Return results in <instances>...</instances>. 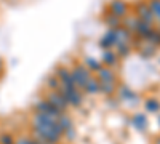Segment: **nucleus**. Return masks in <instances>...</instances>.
Listing matches in <instances>:
<instances>
[{"label":"nucleus","instance_id":"aec40b11","mask_svg":"<svg viewBox=\"0 0 160 144\" xmlns=\"http://www.w3.org/2000/svg\"><path fill=\"white\" fill-rule=\"evenodd\" d=\"M144 109L149 114H157L160 112V101L157 98H148L144 101Z\"/></svg>","mask_w":160,"mask_h":144},{"label":"nucleus","instance_id":"423d86ee","mask_svg":"<svg viewBox=\"0 0 160 144\" xmlns=\"http://www.w3.org/2000/svg\"><path fill=\"white\" fill-rule=\"evenodd\" d=\"M34 109H35V112H42V114H48V115H51V117H55L56 120H58V117L62 114L58 107H55V106H53L51 102H48L47 99L37 101L35 106H34Z\"/></svg>","mask_w":160,"mask_h":144},{"label":"nucleus","instance_id":"f8f14e48","mask_svg":"<svg viewBox=\"0 0 160 144\" xmlns=\"http://www.w3.org/2000/svg\"><path fill=\"white\" fill-rule=\"evenodd\" d=\"M101 62H102V66L114 69V67L118 66V56H117V53L114 50H102Z\"/></svg>","mask_w":160,"mask_h":144},{"label":"nucleus","instance_id":"412c9836","mask_svg":"<svg viewBox=\"0 0 160 144\" xmlns=\"http://www.w3.org/2000/svg\"><path fill=\"white\" fill-rule=\"evenodd\" d=\"M117 56L118 58H128L131 55V45L130 43H117Z\"/></svg>","mask_w":160,"mask_h":144},{"label":"nucleus","instance_id":"f3484780","mask_svg":"<svg viewBox=\"0 0 160 144\" xmlns=\"http://www.w3.org/2000/svg\"><path fill=\"white\" fill-rule=\"evenodd\" d=\"M102 22L108 26L109 29H118V27H122V19L111 15L109 11H106L104 13V16H102Z\"/></svg>","mask_w":160,"mask_h":144},{"label":"nucleus","instance_id":"dca6fc26","mask_svg":"<svg viewBox=\"0 0 160 144\" xmlns=\"http://www.w3.org/2000/svg\"><path fill=\"white\" fill-rule=\"evenodd\" d=\"M138 22H139V19L136 18V15H135V13H128V15H127V16L122 19V27H125V29H128L130 32H133V34H135Z\"/></svg>","mask_w":160,"mask_h":144},{"label":"nucleus","instance_id":"bb28decb","mask_svg":"<svg viewBox=\"0 0 160 144\" xmlns=\"http://www.w3.org/2000/svg\"><path fill=\"white\" fill-rule=\"evenodd\" d=\"M15 144H42V141H37L35 138H28V136H21L15 139Z\"/></svg>","mask_w":160,"mask_h":144},{"label":"nucleus","instance_id":"c756f323","mask_svg":"<svg viewBox=\"0 0 160 144\" xmlns=\"http://www.w3.org/2000/svg\"><path fill=\"white\" fill-rule=\"evenodd\" d=\"M2 72H3V59L0 58V75H2Z\"/></svg>","mask_w":160,"mask_h":144},{"label":"nucleus","instance_id":"ddd939ff","mask_svg":"<svg viewBox=\"0 0 160 144\" xmlns=\"http://www.w3.org/2000/svg\"><path fill=\"white\" fill-rule=\"evenodd\" d=\"M152 31H154V26H152V24H148V22H144V21H139L138 26H136L135 34H136V37H139V38H142V40H146Z\"/></svg>","mask_w":160,"mask_h":144},{"label":"nucleus","instance_id":"a878e982","mask_svg":"<svg viewBox=\"0 0 160 144\" xmlns=\"http://www.w3.org/2000/svg\"><path fill=\"white\" fill-rule=\"evenodd\" d=\"M62 138H66L69 142H71V141H75V138H77V130H75L74 127H71V128H68V130H64Z\"/></svg>","mask_w":160,"mask_h":144},{"label":"nucleus","instance_id":"c85d7f7f","mask_svg":"<svg viewBox=\"0 0 160 144\" xmlns=\"http://www.w3.org/2000/svg\"><path fill=\"white\" fill-rule=\"evenodd\" d=\"M118 106H120V101H118V99H115V98H112V96L108 98V107H109V109H117Z\"/></svg>","mask_w":160,"mask_h":144},{"label":"nucleus","instance_id":"9b49d317","mask_svg":"<svg viewBox=\"0 0 160 144\" xmlns=\"http://www.w3.org/2000/svg\"><path fill=\"white\" fill-rule=\"evenodd\" d=\"M117 45V35H115V29H108L104 32V35L99 38V47L102 50H112Z\"/></svg>","mask_w":160,"mask_h":144},{"label":"nucleus","instance_id":"393cba45","mask_svg":"<svg viewBox=\"0 0 160 144\" xmlns=\"http://www.w3.org/2000/svg\"><path fill=\"white\" fill-rule=\"evenodd\" d=\"M47 87H48L51 91H58L59 87H61V83H59V80H58V77H56V75H50L48 80H47Z\"/></svg>","mask_w":160,"mask_h":144},{"label":"nucleus","instance_id":"6e6552de","mask_svg":"<svg viewBox=\"0 0 160 144\" xmlns=\"http://www.w3.org/2000/svg\"><path fill=\"white\" fill-rule=\"evenodd\" d=\"M95 78H96L99 83H106V82L117 83V74H115V71L111 69V67H106V66H102V67L96 72V77H95Z\"/></svg>","mask_w":160,"mask_h":144},{"label":"nucleus","instance_id":"473e14b6","mask_svg":"<svg viewBox=\"0 0 160 144\" xmlns=\"http://www.w3.org/2000/svg\"><path fill=\"white\" fill-rule=\"evenodd\" d=\"M158 66H160V56H158Z\"/></svg>","mask_w":160,"mask_h":144},{"label":"nucleus","instance_id":"a211bd4d","mask_svg":"<svg viewBox=\"0 0 160 144\" xmlns=\"http://www.w3.org/2000/svg\"><path fill=\"white\" fill-rule=\"evenodd\" d=\"M82 64H83V66H85L91 74H96V72L102 67V62H101L99 59H96V58H93V56H87Z\"/></svg>","mask_w":160,"mask_h":144},{"label":"nucleus","instance_id":"0eeeda50","mask_svg":"<svg viewBox=\"0 0 160 144\" xmlns=\"http://www.w3.org/2000/svg\"><path fill=\"white\" fill-rule=\"evenodd\" d=\"M58 80L61 83V87H75L74 83V78H72V74H71V69L66 67V66H59L56 67V74Z\"/></svg>","mask_w":160,"mask_h":144},{"label":"nucleus","instance_id":"2f4dec72","mask_svg":"<svg viewBox=\"0 0 160 144\" xmlns=\"http://www.w3.org/2000/svg\"><path fill=\"white\" fill-rule=\"evenodd\" d=\"M157 122H158V127H160V114H158V117H157Z\"/></svg>","mask_w":160,"mask_h":144},{"label":"nucleus","instance_id":"5701e85b","mask_svg":"<svg viewBox=\"0 0 160 144\" xmlns=\"http://www.w3.org/2000/svg\"><path fill=\"white\" fill-rule=\"evenodd\" d=\"M144 42H148V43H151L152 47L158 48V47H160V29H155V27H154V31L149 34V37L146 38Z\"/></svg>","mask_w":160,"mask_h":144},{"label":"nucleus","instance_id":"9d476101","mask_svg":"<svg viewBox=\"0 0 160 144\" xmlns=\"http://www.w3.org/2000/svg\"><path fill=\"white\" fill-rule=\"evenodd\" d=\"M131 125L135 127V130H138V132H141V133L148 132V128H149V119H148V115L142 114V112L133 114V117H131Z\"/></svg>","mask_w":160,"mask_h":144},{"label":"nucleus","instance_id":"cd10ccee","mask_svg":"<svg viewBox=\"0 0 160 144\" xmlns=\"http://www.w3.org/2000/svg\"><path fill=\"white\" fill-rule=\"evenodd\" d=\"M0 144H15V138L10 133H2L0 135Z\"/></svg>","mask_w":160,"mask_h":144},{"label":"nucleus","instance_id":"f03ea898","mask_svg":"<svg viewBox=\"0 0 160 144\" xmlns=\"http://www.w3.org/2000/svg\"><path fill=\"white\" fill-rule=\"evenodd\" d=\"M71 74H72V78H74V83H75V87H77L78 90L83 88V87L87 85V82L93 77V74L83 66L82 62H77L75 66L71 69Z\"/></svg>","mask_w":160,"mask_h":144},{"label":"nucleus","instance_id":"20e7f679","mask_svg":"<svg viewBox=\"0 0 160 144\" xmlns=\"http://www.w3.org/2000/svg\"><path fill=\"white\" fill-rule=\"evenodd\" d=\"M108 11L111 13V15L123 19L128 13H131V5L127 2V0H109Z\"/></svg>","mask_w":160,"mask_h":144},{"label":"nucleus","instance_id":"b1692460","mask_svg":"<svg viewBox=\"0 0 160 144\" xmlns=\"http://www.w3.org/2000/svg\"><path fill=\"white\" fill-rule=\"evenodd\" d=\"M58 123L62 127V130H68V128L74 127V122H72V119H71V115L64 114V112H62V114L58 117Z\"/></svg>","mask_w":160,"mask_h":144},{"label":"nucleus","instance_id":"7c9ffc66","mask_svg":"<svg viewBox=\"0 0 160 144\" xmlns=\"http://www.w3.org/2000/svg\"><path fill=\"white\" fill-rule=\"evenodd\" d=\"M154 144H160V136H158V138L155 139V142H154Z\"/></svg>","mask_w":160,"mask_h":144},{"label":"nucleus","instance_id":"4468645a","mask_svg":"<svg viewBox=\"0 0 160 144\" xmlns=\"http://www.w3.org/2000/svg\"><path fill=\"white\" fill-rule=\"evenodd\" d=\"M83 90V93L85 95H90V96H95V95H98L99 91H101V83L96 80L95 77H91L90 80L87 82V85L82 88Z\"/></svg>","mask_w":160,"mask_h":144},{"label":"nucleus","instance_id":"7ed1b4c3","mask_svg":"<svg viewBox=\"0 0 160 144\" xmlns=\"http://www.w3.org/2000/svg\"><path fill=\"white\" fill-rule=\"evenodd\" d=\"M133 10H135V15L139 21H144L148 24H155V18L152 15V11L148 5V0H138V2H135V5H133Z\"/></svg>","mask_w":160,"mask_h":144},{"label":"nucleus","instance_id":"4be33fe9","mask_svg":"<svg viewBox=\"0 0 160 144\" xmlns=\"http://www.w3.org/2000/svg\"><path fill=\"white\" fill-rule=\"evenodd\" d=\"M99 93L106 95V96H114L117 93V83H109V82H106V83H101V91Z\"/></svg>","mask_w":160,"mask_h":144},{"label":"nucleus","instance_id":"39448f33","mask_svg":"<svg viewBox=\"0 0 160 144\" xmlns=\"http://www.w3.org/2000/svg\"><path fill=\"white\" fill-rule=\"evenodd\" d=\"M117 95H118V101H120V102H128L130 106H133V104L136 106L138 101H139V96H138L130 87H127V85L118 87V88H117Z\"/></svg>","mask_w":160,"mask_h":144},{"label":"nucleus","instance_id":"72a5a7b5","mask_svg":"<svg viewBox=\"0 0 160 144\" xmlns=\"http://www.w3.org/2000/svg\"><path fill=\"white\" fill-rule=\"evenodd\" d=\"M42 144H48V142H42Z\"/></svg>","mask_w":160,"mask_h":144},{"label":"nucleus","instance_id":"f257e3e1","mask_svg":"<svg viewBox=\"0 0 160 144\" xmlns=\"http://www.w3.org/2000/svg\"><path fill=\"white\" fill-rule=\"evenodd\" d=\"M59 93L64 96L69 106L72 107H80L83 104V95L77 87H59Z\"/></svg>","mask_w":160,"mask_h":144},{"label":"nucleus","instance_id":"1a4fd4ad","mask_svg":"<svg viewBox=\"0 0 160 144\" xmlns=\"http://www.w3.org/2000/svg\"><path fill=\"white\" fill-rule=\"evenodd\" d=\"M47 101L51 102L55 107H58L61 112H66V111H68V107H69L68 101L64 99V96L59 93V91H50L48 96H47Z\"/></svg>","mask_w":160,"mask_h":144},{"label":"nucleus","instance_id":"2eb2a0df","mask_svg":"<svg viewBox=\"0 0 160 144\" xmlns=\"http://www.w3.org/2000/svg\"><path fill=\"white\" fill-rule=\"evenodd\" d=\"M115 35H117V43H130V45H131L133 37H135V34L130 32V31L125 29V27L115 29Z\"/></svg>","mask_w":160,"mask_h":144},{"label":"nucleus","instance_id":"6ab92c4d","mask_svg":"<svg viewBox=\"0 0 160 144\" xmlns=\"http://www.w3.org/2000/svg\"><path fill=\"white\" fill-rule=\"evenodd\" d=\"M139 53H141V56H142L144 59H151L152 56L157 55V48L152 47V45L148 43V42H144V43L139 47Z\"/></svg>","mask_w":160,"mask_h":144}]
</instances>
